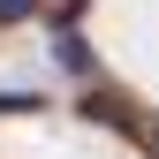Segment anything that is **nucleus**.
<instances>
[{
    "mask_svg": "<svg viewBox=\"0 0 159 159\" xmlns=\"http://www.w3.org/2000/svg\"><path fill=\"white\" fill-rule=\"evenodd\" d=\"M53 53H61V68H68V76H91V46H84L68 23H61V38H53Z\"/></svg>",
    "mask_w": 159,
    "mask_h": 159,
    "instance_id": "nucleus-1",
    "label": "nucleus"
},
{
    "mask_svg": "<svg viewBox=\"0 0 159 159\" xmlns=\"http://www.w3.org/2000/svg\"><path fill=\"white\" fill-rule=\"evenodd\" d=\"M30 8H46V0H0V23H23Z\"/></svg>",
    "mask_w": 159,
    "mask_h": 159,
    "instance_id": "nucleus-2",
    "label": "nucleus"
},
{
    "mask_svg": "<svg viewBox=\"0 0 159 159\" xmlns=\"http://www.w3.org/2000/svg\"><path fill=\"white\" fill-rule=\"evenodd\" d=\"M129 136H136L144 152H159V121H129Z\"/></svg>",
    "mask_w": 159,
    "mask_h": 159,
    "instance_id": "nucleus-3",
    "label": "nucleus"
},
{
    "mask_svg": "<svg viewBox=\"0 0 159 159\" xmlns=\"http://www.w3.org/2000/svg\"><path fill=\"white\" fill-rule=\"evenodd\" d=\"M76 8H84V0H53V23H68V15H76Z\"/></svg>",
    "mask_w": 159,
    "mask_h": 159,
    "instance_id": "nucleus-4",
    "label": "nucleus"
}]
</instances>
